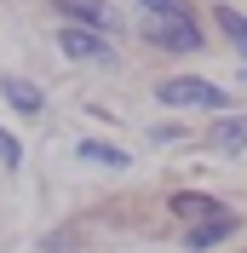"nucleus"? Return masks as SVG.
<instances>
[{"label":"nucleus","mask_w":247,"mask_h":253,"mask_svg":"<svg viewBox=\"0 0 247 253\" xmlns=\"http://www.w3.org/2000/svg\"><path fill=\"white\" fill-rule=\"evenodd\" d=\"M155 98L167 110H224V86H213L207 75H172L155 86Z\"/></svg>","instance_id":"f257e3e1"},{"label":"nucleus","mask_w":247,"mask_h":253,"mask_svg":"<svg viewBox=\"0 0 247 253\" xmlns=\"http://www.w3.org/2000/svg\"><path fill=\"white\" fill-rule=\"evenodd\" d=\"M58 12L69 17V23H81V29H92V35H121L126 23H121V12L109 6V0H58Z\"/></svg>","instance_id":"f03ea898"},{"label":"nucleus","mask_w":247,"mask_h":253,"mask_svg":"<svg viewBox=\"0 0 247 253\" xmlns=\"http://www.w3.org/2000/svg\"><path fill=\"white\" fill-rule=\"evenodd\" d=\"M144 35H150L155 46H167V52H201V41H207V35L196 29V12L190 17H150Z\"/></svg>","instance_id":"7ed1b4c3"},{"label":"nucleus","mask_w":247,"mask_h":253,"mask_svg":"<svg viewBox=\"0 0 247 253\" xmlns=\"http://www.w3.org/2000/svg\"><path fill=\"white\" fill-rule=\"evenodd\" d=\"M58 46H63V58H92V63H109V58H115V46H109L104 35L81 29V23H63V29H58Z\"/></svg>","instance_id":"20e7f679"},{"label":"nucleus","mask_w":247,"mask_h":253,"mask_svg":"<svg viewBox=\"0 0 247 253\" xmlns=\"http://www.w3.org/2000/svg\"><path fill=\"white\" fill-rule=\"evenodd\" d=\"M224 236H236V213H218V219L190 224V230H184V248H190V253H201V248H218Z\"/></svg>","instance_id":"39448f33"},{"label":"nucleus","mask_w":247,"mask_h":253,"mask_svg":"<svg viewBox=\"0 0 247 253\" xmlns=\"http://www.w3.org/2000/svg\"><path fill=\"white\" fill-rule=\"evenodd\" d=\"M0 92H6V104H12V110H23V115H35L41 104H46L35 81H17V75H6V81H0Z\"/></svg>","instance_id":"423d86ee"},{"label":"nucleus","mask_w":247,"mask_h":253,"mask_svg":"<svg viewBox=\"0 0 247 253\" xmlns=\"http://www.w3.org/2000/svg\"><path fill=\"white\" fill-rule=\"evenodd\" d=\"M172 213H178V219H218V213H230V207L224 202H213V196H172Z\"/></svg>","instance_id":"0eeeda50"},{"label":"nucleus","mask_w":247,"mask_h":253,"mask_svg":"<svg viewBox=\"0 0 247 253\" xmlns=\"http://www.w3.org/2000/svg\"><path fill=\"white\" fill-rule=\"evenodd\" d=\"M207 144H213V150H242L247 144V115H224V121L207 132Z\"/></svg>","instance_id":"6e6552de"},{"label":"nucleus","mask_w":247,"mask_h":253,"mask_svg":"<svg viewBox=\"0 0 247 253\" xmlns=\"http://www.w3.org/2000/svg\"><path fill=\"white\" fill-rule=\"evenodd\" d=\"M75 156H81V161H98V167H115V173H121V167H132V161H126V150H115V144H98V138L75 144Z\"/></svg>","instance_id":"1a4fd4ad"},{"label":"nucleus","mask_w":247,"mask_h":253,"mask_svg":"<svg viewBox=\"0 0 247 253\" xmlns=\"http://www.w3.org/2000/svg\"><path fill=\"white\" fill-rule=\"evenodd\" d=\"M213 23H218L224 35H230V41H236V52L247 58V17L236 12V6H218V12H213Z\"/></svg>","instance_id":"9d476101"},{"label":"nucleus","mask_w":247,"mask_h":253,"mask_svg":"<svg viewBox=\"0 0 247 253\" xmlns=\"http://www.w3.org/2000/svg\"><path fill=\"white\" fill-rule=\"evenodd\" d=\"M138 6H144L150 17H190V6H184V0H138Z\"/></svg>","instance_id":"9b49d317"},{"label":"nucleus","mask_w":247,"mask_h":253,"mask_svg":"<svg viewBox=\"0 0 247 253\" xmlns=\"http://www.w3.org/2000/svg\"><path fill=\"white\" fill-rule=\"evenodd\" d=\"M0 161H6V167H17V161H23V150H17L12 132H0Z\"/></svg>","instance_id":"f8f14e48"}]
</instances>
